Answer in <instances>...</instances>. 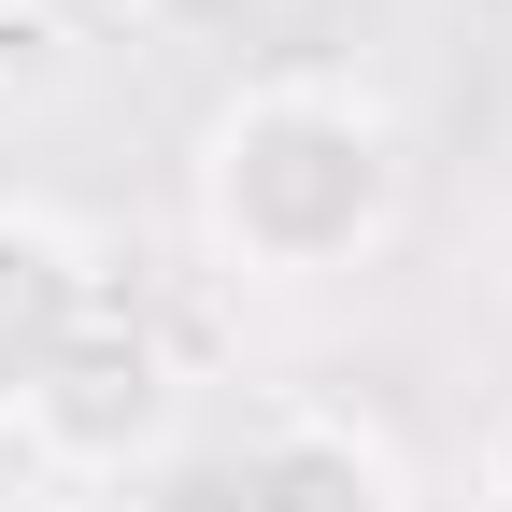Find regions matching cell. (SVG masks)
Returning a JSON list of instances; mask_svg holds the SVG:
<instances>
[{
    "mask_svg": "<svg viewBox=\"0 0 512 512\" xmlns=\"http://www.w3.org/2000/svg\"><path fill=\"white\" fill-rule=\"evenodd\" d=\"M0 427H15L57 484H128V470H157L171 427H185V356H171L128 299H100L86 328L43 356V384H29Z\"/></svg>",
    "mask_w": 512,
    "mask_h": 512,
    "instance_id": "2",
    "label": "cell"
},
{
    "mask_svg": "<svg viewBox=\"0 0 512 512\" xmlns=\"http://www.w3.org/2000/svg\"><path fill=\"white\" fill-rule=\"evenodd\" d=\"M470 484H484V512H512V399H498V427H484V456H470Z\"/></svg>",
    "mask_w": 512,
    "mask_h": 512,
    "instance_id": "5",
    "label": "cell"
},
{
    "mask_svg": "<svg viewBox=\"0 0 512 512\" xmlns=\"http://www.w3.org/2000/svg\"><path fill=\"white\" fill-rule=\"evenodd\" d=\"M185 214H200L214 271H242V285H342V271H370L399 242L413 143L342 72H256V86H228L200 114Z\"/></svg>",
    "mask_w": 512,
    "mask_h": 512,
    "instance_id": "1",
    "label": "cell"
},
{
    "mask_svg": "<svg viewBox=\"0 0 512 512\" xmlns=\"http://www.w3.org/2000/svg\"><path fill=\"white\" fill-rule=\"evenodd\" d=\"M242 512H413V470H399V441H384L370 413L299 399V413L256 427V456H242Z\"/></svg>",
    "mask_w": 512,
    "mask_h": 512,
    "instance_id": "3",
    "label": "cell"
},
{
    "mask_svg": "<svg viewBox=\"0 0 512 512\" xmlns=\"http://www.w3.org/2000/svg\"><path fill=\"white\" fill-rule=\"evenodd\" d=\"M100 313V242L43 200H0V413L43 384V356Z\"/></svg>",
    "mask_w": 512,
    "mask_h": 512,
    "instance_id": "4",
    "label": "cell"
}]
</instances>
